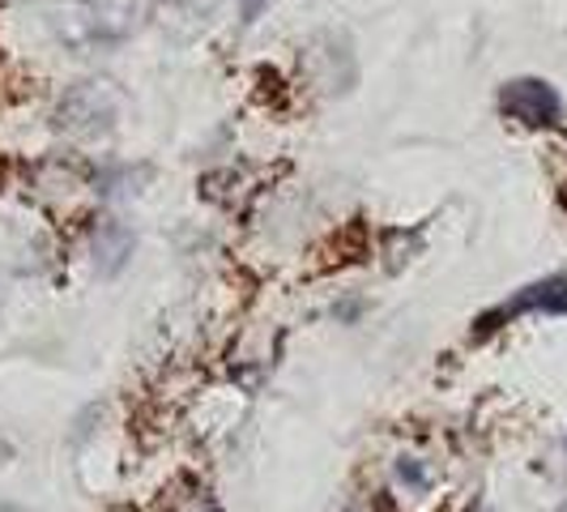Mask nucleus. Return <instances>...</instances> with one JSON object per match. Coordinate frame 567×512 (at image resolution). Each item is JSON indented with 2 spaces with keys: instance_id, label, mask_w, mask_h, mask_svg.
I'll use <instances>...</instances> for the list:
<instances>
[{
  "instance_id": "1",
  "label": "nucleus",
  "mask_w": 567,
  "mask_h": 512,
  "mask_svg": "<svg viewBox=\"0 0 567 512\" xmlns=\"http://www.w3.org/2000/svg\"><path fill=\"white\" fill-rule=\"evenodd\" d=\"M112 120H115V103L103 85H78L60 103V124L69 133H82V137H94V133L112 129Z\"/></svg>"
},
{
  "instance_id": "2",
  "label": "nucleus",
  "mask_w": 567,
  "mask_h": 512,
  "mask_svg": "<svg viewBox=\"0 0 567 512\" xmlns=\"http://www.w3.org/2000/svg\"><path fill=\"white\" fill-rule=\"evenodd\" d=\"M499 107L520 120V124H559V94L538 78H525V82H508L499 94Z\"/></svg>"
},
{
  "instance_id": "3",
  "label": "nucleus",
  "mask_w": 567,
  "mask_h": 512,
  "mask_svg": "<svg viewBox=\"0 0 567 512\" xmlns=\"http://www.w3.org/2000/svg\"><path fill=\"white\" fill-rule=\"evenodd\" d=\"M516 313H567V283L564 278H546L538 286H525L512 304H504V308H495V313H486L478 320V334L499 329V320H508Z\"/></svg>"
},
{
  "instance_id": "4",
  "label": "nucleus",
  "mask_w": 567,
  "mask_h": 512,
  "mask_svg": "<svg viewBox=\"0 0 567 512\" xmlns=\"http://www.w3.org/2000/svg\"><path fill=\"white\" fill-rule=\"evenodd\" d=\"M128 256H133V231L124 227V223H115V218H99V227H94V265H99V274H120L124 265H128Z\"/></svg>"
},
{
  "instance_id": "5",
  "label": "nucleus",
  "mask_w": 567,
  "mask_h": 512,
  "mask_svg": "<svg viewBox=\"0 0 567 512\" xmlns=\"http://www.w3.org/2000/svg\"><path fill=\"white\" fill-rule=\"evenodd\" d=\"M398 483L410 487V491L426 487V470L419 465V457H401V461H398Z\"/></svg>"
},
{
  "instance_id": "6",
  "label": "nucleus",
  "mask_w": 567,
  "mask_h": 512,
  "mask_svg": "<svg viewBox=\"0 0 567 512\" xmlns=\"http://www.w3.org/2000/svg\"><path fill=\"white\" fill-rule=\"evenodd\" d=\"M265 4H269V0H239V13H244V22H256V18L265 13Z\"/></svg>"
}]
</instances>
